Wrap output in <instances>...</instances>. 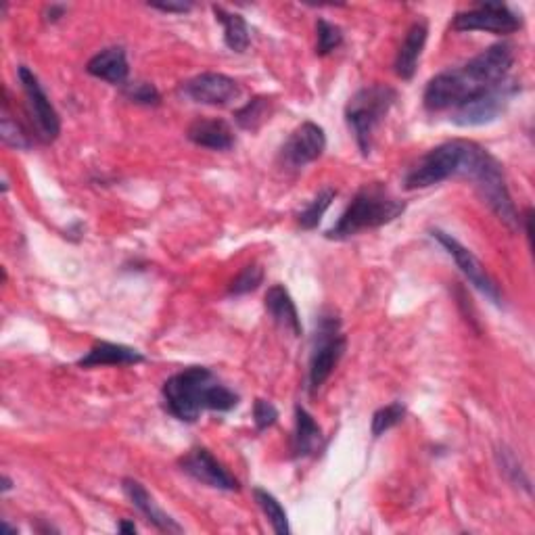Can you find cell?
<instances>
[{
  "mask_svg": "<svg viewBox=\"0 0 535 535\" xmlns=\"http://www.w3.org/2000/svg\"><path fill=\"white\" fill-rule=\"evenodd\" d=\"M122 490L126 494V498L132 502V506L141 513L155 529L164 531V533H182V525L176 523V519H172L164 508H161L155 498L147 492V487L136 481V479H124L122 481Z\"/></svg>",
  "mask_w": 535,
  "mask_h": 535,
  "instance_id": "obj_15",
  "label": "cell"
},
{
  "mask_svg": "<svg viewBox=\"0 0 535 535\" xmlns=\"http://www.w3.org/2000/svg\"><path fill=\"white\" fill-rule=\"evenodd\" d=\"M270 109H272V99L255 97L249 103H245L241 109L235 111V120H237L239 128L255 132L268 120Z\"/></svg>",
  "mask_w": 535,
  "mask_h": 535,
  "instance_id": "obj_24",
  "label": "cell"
},
{
  "mask_svg": "<svg viewBox=\"0 0 535 535\" xmlns=\"http://www.w3.org/2000/svg\"><path fill=\"white\" fill-rule=\"evenodd\" d=\"M519 95V82L508 78L502 84L479 92L477 97L464 101L456 109L450 111V122L460 128H473V126H485L498 120L506 111L515 97Z\"/></svg>",
  "mask_w": 535,
  "mask_h": 535,
  "instance_id": "obj_8",
  "label": "cell"
},
{
  "mask_svg": "<svg viewBox=\"0 0 535 535\" xmlns=\"http://www.w3.org/2000/svg\"><path fill=\"white\" fill-rule=\"evenodd\" d=\"M13 490V481H11V477H3V494H9Z\"/></svg>",
  "mask_w": 535,
  "mask_h": 535,
  "instance_id": "obj_36",
  "label": "cell"
},
{
  "mask_svg": "<svg viewBox=\"0 0 535 535\" xmlns=\"http://www.w3.org/2000/svg\"><path fill=\"white\" fill-rule=\"evenodd\" d=\"M345 347L347 339L341 331L339 316L335 312H322L316 322L312 354H310V368H308L310 393H316L329 381L333 370L337 368L339 360L345 354Z\"/></svg>",
  "mask_w": 535,
  "mask_h": 535,
  "instance_id": "obj_6",
  "label": "cell"
},
{
  "mask_svg": "<svg viewBox=\"0 0 535 535\" xmlns=\"http://www.w3.org/2000/svg\"><path fill=\"white\" fill-rule=\"evenodd\" d=\"M0 138H3V143L7 147L13 149L28 151L34 145L32 134L23 128L21 122L13 120V115L9 113V107L5 103H3V118H0Z\"/></svg>",
  "mask_w": 535,
  "mask_h": 535,
  "instance_id": "obj_26",
  "label": "cell"
},
{
  "mask_svg": "<svg viewBox=\"0 0 535 535\" xmlns=\"http://www.w3.org/2000/svg\"><path fill=\"white\" fill-rule=\"evenodd\" d=\"M498 460H500V469L502 473L513 481L517 487H525L527 492H531V487H529V479L521 467V462L517 460V456L513 454V450H508L506 446H502L498 450Z\"/></svg>",
  "mask_w": 535,
  "mask_h": 535,
  "instance_id": "obj_31",
  "label": "cell"
},
{
  "mask_svg": "<svg viewBox=\"0 0 535 535\" xmlns=\"http://www.w3.org/2000/svg\"><path fill=\"white\" fill-rule=\"evenodd\" d=\"M124 97L130 101V103H136V105H145V107H157L161 103V95L159 90L151 84V82H126L124 84Z\"/></svg>",
  "mask_w": 535,
  "mask_h": 535,
  "instance_id": "obj_30",
  "label": "cell"
},
{
  "mask_svg": "<svg viewBox=\"0 0 535 535\" xmlns=\"http://www.w3.org/2000/svg\"><path fill=\"white\" fill-rule=\"evenodd\" d=\"M3 531H5V533H15V535H17V529L11 527L7 521H3Z\"/></svg>",
  "mask_w": 535,
  "mask_h": 535,
  "instance_id": "obj_37",
  "label": "cell"
},
{
  "mask_svg": "<svg viewBox=\"0 0 535 535\" xmlns=\"http://www.w3.org/2000/svg\"><path fill=\"white\" fill-rule=\"evenodd\" d=\"M460 178H467L475 184L481 199L504 226H508L513 232L521 228V216L517 212L513 197H510L502 164L490 151L473 143Z\"/></svg>",
  "mask_w": 535,
  "mask_h": 535,
  "instance_id": "obj_4",
  "label": "cell"
},
{
  "mask_svg": "<svg viewBox=\"0 0 535 535\" xmlns=\"http://www.w3.org/2000/svg\"><path fill=\"white\" fill-rule=\"evenodd\" d=\"M515 65L513 46L500 42L487 46L477 57L462 67L446 69L429 80L423 103L431 113L452 111L464 101L477 97L479 92L490 90L510 78V69Z\"/></svg>",
  "mask_w": 535,
  "mask_h": 535,
  "instance_id": "obj_1",
  "label": "cell"
},
{
  "mask_svg": "<svg viewBox=\"0 0 535 535\" xmlns=\"http://www.w3.org/2000/svg\"><path fill=\"white\" fill-rule=\"evenodd\" d=\"M523 19L504 3H483L473 11L458 13L452 21L454 32H492V34H515L521 30Z\"/></svg>",
  "mask_w": 535,
  "mask_h": 535,
  "instance_id": "obj_10",
  "label": "cell"
},
{
  "mask_svg": "<svg viewBox=\"0 0 535 535\" xmlns=\"http://www.w3.org/2000/svg\"><path fill=\"white\" fill-rule=\"evenodd\" d=\"M278 421V410L272 402L268 400H255L253 404V423H255V429L258 431H266L270 427H274V423Z\"/></svg>",
  "mask_w": 535,
  "mask_h": 535,
  "instance_id": "obj_32",
  "label": "cell"
},
{
  "mask_svg": "<svg viewBox=\"0 0 535 535\" xmlns=\"http://www.w3.org/2000/svg\"><path fill=\"white\" fill-rule=\"evenodd\" d=\"M406 212V203L395 199L381 182L364 184L347 205L341 218L333 228L327 230V239L345 241L352 239L364 230L381 228L393 220H398Z\"/></svg>",
  "mask_w": 535,
  "mask_h": 535,
  "instance_id": "obj_3",
  "label": "cell"
},
{
  "mask_svg": "<svg viewBox=\"0 0 535 535\" xmlns=\"http://www.w3.org/2000/svg\"><path fill=\"white\" fill-rule=\"evenodd\" d=\"M145 356L141 352L132 350L128 345L99 341L90 347V352L78 360L82 368H95V366H132L143 364Z\"/></svg>",
  "mask_w": 535,
  "mask_h": 535,
  "instance_id": "obj_20",
  "label": "cell"
},
{
  "mask_svg": "<svg viewBox=\"0 0 535 535\" xmlns=\"http://www.w3.org/2000/svg\"><path fill=\"white\" fill-rule=\"evenodd\" d=\"M65 13H67V7H63V5H51V7H46V11H44V19H46V21H51V23H55V21H59L61 17H65Z\"/></svg>",
  "mask_w": 535,
  "mask_h": 535,
  "instance_id": "obj_34",
  "label": "cell"
},
{
  "mask_svg": "<svg viewBox=\"0 0 535 535\" xmlns=\"http://www.w3.org/2000/svg\"><path fill=\"white\" fill-rule=\"evenodd\" d=\"M212 9L216 15V21H220L222 28H224V42H226L228 49L235 51V53H245L249 49V42H251L247 21L239 13H230L224 7L214 5Z\"/></svg>",
  "mask_w": 535,
  "mask_h": 535,
  "instance_id": "obj_22",
  "label": "cell"
},
{
  "mask_svg": "<svg viewBox=\"0 0 535 535\" xmlns=\"http://www.w3.org/2000/svg\"><path fill=\"white\" fill-rule=\"evenodd\" d=\"M178 467L195 481L207 487H214V490L239 492V487H241L239 481L222 467V464L207 448H193L191 452H186L178 460Z\"/></svg>",
  "mask_w": 535,
  "mask_h": 535,
  "instance_id": "obj_13",
  "label": "cell"
},
{
  "mask_svg": "<svg viewBox=\"0 0 535 535\" xmlns=\"http://www.w3.org/2000/svg\"><path fill=\"white\" fill-rule=\"evenodd\" d=\"M86 72L92 78L105 80L111 86H124L130 74L128 57L122 46H109L86 63Z\"/></svg>",
  "mask_w": 535,
  "mask_h": 535,
  "instance_id": "obj_17",
  "label": "cell"
},
{
  "mask_svg": "<svg viewBox=\"0 0 535 535\" xmlns=\"http://www.w3.org/2000/svg\"><path fill=\"white\" fill-rule=\"evenodd\" d=\"M253 498H255V502H258V506L262 508V513L266 515V519L270 521L274 533H278V535H289L291 533L287 510L283 508L281 502H278L270 492L262 490V487H255Z\"/></svg>",
  "mask_w": 535,
  "mask_h": 535,
  "instance_id": "obj_23",
  "label": "cell"
},
{
  "mask_svg": "<svg viewBox=\"0 0 535 535\" xmlns=\"http://www.w3.org/2000/svg\"><path fill=\"white\" fill-rule=\"evenodd\" d=\"M471 141H448L431 149L418 159V164L408 172L404 184L408 191L429 189L450 178H458L464 157H467Z\"/></svg>",
  "mask_w": 535,
  "mask_h": 535,
  "instance_id": "obj_7",
  "label": "cell"
},
{
  "mask_svg": "<svg viewBox=\"0 0 535 535\" xmlns=\"http://www.w3.org/2000/svg\"><path fill=\"white\" fill-rule=\"evenodd\" d=\"M17 76L23 88V95H26V107L28 115L34 124V132L40 143L49 145L55 143L61 134V118L51 103L49 95H46L38 76L28 69L26 65H19Z\"/></svg>",
  "mask_w": 535,
  "mask_h": 535,
  "instance_id": "obj_9",
  "label": "cell"
},
{
  "mask_svg": "<svg viewBox=\"0 0 535 535\" xmlns=\"http://www.w3.org/2000/svg\"><path fill=\"white\" fill-rule=\"evenodd\" d=\"M335 197H337V191L331 189V186H327V189H322V191H320V193L306 205V209H301V212L297 214V224H299L301 228H304V230H314V228L320 224L322 216L327 214V209L331 207V203L335 201Z\"/></svg>",
  "mask_w": 535,
  "mask_h": 535,
  "instance_id": "obj_25",
  "label": "cell"
},
{
  "mask_svg": "<svg viewBox=\"0 0 535 535\" xmlns=\"http://www.w3.org/2000/svg\"><path fill=\"white\" fill-rule=\"evenodd\" d=\"M427 36H429V23L425 19H418L414 21L398 55H395V74H398L402 80H412L416 74V67L418 61H421V55L425 51V44H427Z\"/></svg>",
  "mask_w": 535,
  "mask_h": 535,
  "instance_id": "obj_16",
  "label": "cell"
},
{
  "mask_svg": "<svg viewBox=\"0 0 535 535\" xmlns=\"http://www.w3.org/2000/svg\"><path fill=\"white\" fill-rule=\"evenodd\" d=\"M118 531H120V533H136V525L130 523V521H120Z\"/></svg>",
  "mask_w": 535,
  "mask_h": 535,
  "instance_id": "obj_35",
  "label": "cell"
},
{
  "mask_svg": "<svg viewBox=\"0 0 535 535\" xmlns=\"http://www.w3.org/2000/svg\"><path fill=\"white\" fill-rule=\"evenodd\" d=\"M431 237L448 251V255L456 262L460 272L469 278V283L477 291H481L487 299H492L496 306H502V293L498 283L490 276V272L485 270V266L479 262V258L471 249L464 247L460 241H456L444 230H431Z\"/></svg>",
  "mask_w": 535,
  "mask_h": 535,
  "instance_id": "obj_11",
  "label": "cell"
},
{
  "mask_svg": "<svg viewBox=\"0 0 535 535\" xmlns=\"http://www.w3.org/2000/svg\"><path fill=\"white\" fill-rule=\"evenodd\" d=\"M262 283H264V268L258 264H249L235 278H232V283L228 287V295L239 297V295L253 293Z\"/></svg>",
  "mask_w": 535,
  "mask_h": 535,
  "instance_id": "obj_29",
  "label": "cell"
},
{
  "mask_svg": "<svg viewBox=\"0 0 535 535\" xmlns=\"http://www.w3.org/2000/svg\"><path fill=\"white\" fill-rule=\"evenodd\" d=\"M327 149V134L314 122H304L287 138L281 149V166L285 170H301L316 161Z\"/></svg>",
  "mask_w": 535,
  "mask_h": 535,
  "instance_id": "obj_12",
  "label": "cell"
},
{
  "mask_svg": "<svg viewBox=\"0 0 535 535\" xmlns=\"http://www.w3.org/2000/svg\"><path fill=\"white\" fill-rule=\"evenodd\" d=\"M343 44V30L327 19L316 21V55L327 57Z\"/></svg>",
  "mask_w": 535,
  "mask_h": 535,
  "instance_id": "obj_28",
  "label": "cell"
},
{
  "mask_svg": "<svg viewBox=\"0 0 535 535\" xmlns=\"http://www.w3.org/2000/svg\"><path fill=\"white\" fill-rule=\"evenodd\" d=\"M322 429L314 416L301 406H295V431L291 441L293 458H308L322 450Z\"/></svg>",
  "mask_w": 535,
  "mask_h": 535,
  "instance_id": "obj_21",
  "label": "cell"
},
{
  "mask_svg": "<svg viewBox=\"0 0 535 535\" xmlns=\"http://www.w3.org/2000/svg\"><path fill=\"white\" fill-rule=\"evenodd\" d=\"M164 408L180 423H197L205 410L230 412L241 402L207 366H189L172 375L161 387Z\"/></svg>",
  "mask_w": 535,
  "mask_h": 535,
  "instance_id": "obj_2",
  "label": "cell"
},
{
  "mask_svg": "<svg viewBox=\"0 0 535 535\" xmlns=\"http://www.w3.org/2000/svg\"><path fill=\"white\" fill-rule=\"evenodd\" d=\"M149 7L164 13H189L193 9V3H149Z\"/></svg>",
  "mask_w": 535,
  "mask_h": 535,
  "instance_id": "obj_33",
  "label": "cell"
},
{
  "mask_svg": "<svg viewBox=\"0 0 535 535\" xmlns=\"http://www.w3.org/2000/svg\"><path fill=\"white\" fill-rule=\"evenodd\" d=\"M264 306L268 316L278 324V327L289 331L293 337H299L304 333L297 306L285 285H272L264 297Z\"/></svg>",
  "mask_w": 535,
  "mask_h": 535,
  "instance_id": "obj_18",
  "label": "cell"
},
{
  "mask_svg": "<svg viewBox=\"0 0 535 535\" xmlns=\"http://www.w3.org/2000/svg\"><path fill=\"white\" fill-rule=\"evenodd\" d=\"M186 138L197 147L212 149V151H230L235 147V132L224 120H195L189 130H186Z\"/></svg>",
  "mask_w": 535,
  "mask_h": 535,
  "instance_id": "obj_19",
  "label": "cell"
},
{
  "mask_svg": "<svg viewBox=\"0 0 535 535\" xmlns=\"http://www.w3.org/2000/svg\"><path fill=\"white\" fill-rule=\"evenodd\" d=\"M406 412L408 410H406V406L402 402H391V404L379 408L375 414H372V425H370L372 437H381L389 429L398 427L406 418Z\"/></svg>",
  "mask_w": 535,
  "mask_h": 535,
  "instance_id": "obj_27",
  "label": "cell"
},
{
  "mask_svg": "<svg viewBox=\"0 0 535 535\" xmlns=\"http://www.w3.org/2000/svg\"><path fill=\"white\" fill-rule=\"evenodd\" d=\"M182 92L195 103L224 107V105H228V103L241 97V86L237 80H232L230 76L216 74V72H205V74H199L191 80H186L182 86Z\"/></svg>",
  "mask_w": 535,
  "mask_h": 535,
  "instance_id": "obj_14",
  "label": "cell"
},
{
  "mask_svg": "<svg viewBox=\"0 0 535 535\" xmlns=\"http://www.w3.org/2000/svg\"><path fill=\"white\" fill-rule=\"evenodd\" d=\"M398 101V90L387 84H370L360 88L345 107V122L350 126L356 145L364 157L372 151L375 130Z\"/></svg>",
  "mask_w": 535,
  "mask_h": 535,
  "instance_id": "obj_5",
  "label": "cell"
}]
</instances>
